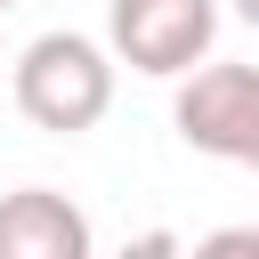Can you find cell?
Here are the masks:
<instances>
[{"label":"cell","mask_w":259,"mask_h":259,"mask_svg":"<svg viewBox=\"0 0 259 259\" xmlns=\"http://www.w3.org/2000/svg\"><path fill=\"white\" fill-rule=\"evenodd\" d=\"M235 16H251V24H259V0H235Z\"/></svg>","instance_id":"5"},{"label":"cell","mask_w":259,"mask_h":259,"mask_svg":"<svg viewBox=\"0 0 259 259\" xmlns=\"http://www.w3.org/2000/svg\"><path fill=\"white\" fill-rule=\"evenodd\" d=\"M170 121L194 154H219L235 170L259 162V73L251 65H186L178 73V97H170Z\"/></svg>","instance_id":"2"},{"label":"cell","mask_w":259,"mask_h":259,"mask_svg":"<svg viewBox=\"0 0 259 259\" xmlns=\"http://www.w3.org/2000/svg\"><path fill=\"white\" fill-rule=\"evenodd\" d=\"M0 259H89V219L49 186H16L0 194Z\"/></svg>","instance_id":"4"},{"label":"cell","mask_w":259,"mask_h":259,"mask_svg":"<svg viewBox=\"0 0 259 259\" xmlns=\"http://www.w3.org/2000/svg\"><path fill=\"white\" fill-rule=\"evenodd\" d=\"M8 89H16V113L32 130L81 138V130H97L113 113V57L89 32H40V40H24Z\"/></svg>","instance_id":"1"},{"label":"cell","mask_w":259,"mask_h":259,"mask_svg":"<svg viewBox=\"0 0 259 259\" xmlns=\"http://www.w3.org/2000/svg\"><path fill=\"white\" fill-rule=\"evenodd\" d=\"M0 8H16V0H0Z\"/></svg>","instance_id":"6"},{"label":"cell","mask_w":259,"mask_h":259,"mask_svg":"<svg viewBox=\"0 0 259 259\" xmlns=\"http://www.w3.org/2000/svg\"><path fill=\"white\" fill-rule=\"evenodd\" d=\"M105 40L130 73L178 81L219 40V0H105Z\"/></svg>","instance_id":"3"}]
</instances>
